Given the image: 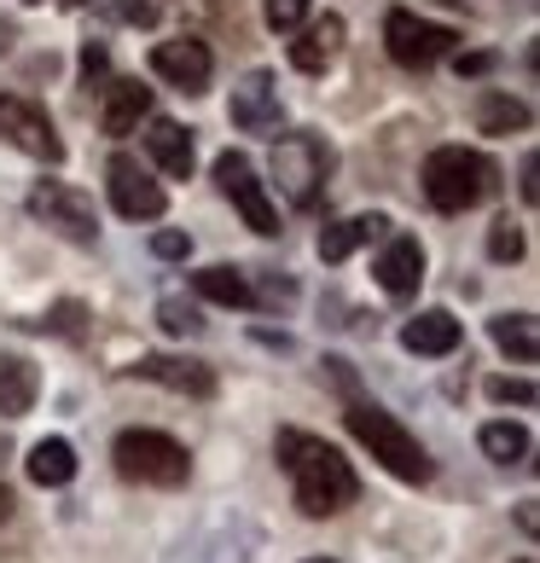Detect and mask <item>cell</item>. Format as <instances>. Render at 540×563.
<instances>
[{
	"label": "cell",
	"mask_w": 540,
	"mask_h": 563,
	"mask_svg": "<svg viewBox=\"0 0 540 563\" xmlns=\"http://www.w3.org/2000/svg\"><path fill=\"white\" fill-rule=\"evenodd\" d=\"M274 453H279V471L290 476V494H297L302 517H338V511H349L361 499L355 465H349L331 442H320V435L279 430Z\"/></svg>",
	"instance_id": "obj_1"
},
{
	"label": "cell",
	"mask_w": 540,
	"mask_h": 563,
	"mask_svg": "<svg viewBox=\"0 0 540 563\" xmlns=\"http://www.w3.org/2000/svg\"><path fill=\"white\" fill-rule=\"evenodd\" d=\"M343 424H349V435H355V442L378 459L389 476H401V483H430V476H436L425 442L396 419V412H384V407H372V401H349Z\"/></svg>",
	"instance_id": "obj_2"
},
{
	"label": "cell",
	"mask_w": 540,
	"mask_h": 563,
	"mask_svg": "<svg viewBox=\"0 0 540 563\" xmlns=\"http://www.w3.org/2000/svg\"><path fill=\"white\" fill-rule=\"evenodd\" d=\"M425 198L430 210L442 216H465L476 210L494 186H500V175H494V163L483 152H471V145H436V152L425 157Z\"/></svg>",
	"instance_id": "obj_3"
},
{
	"label": "cell",
	"mask_w": 540,
	"mask_h": 563,
	"mask_svg": "<svg viewBox=\"0 0 540 563\" xmlns=\"http://www.w3.org/2000/svg\"><path fill=\"white\" fill-rule=\"evenodd\" d=\"M111 459L129 483H145V488H180L192 476V453L163 430H122Z\"/></svg>",
	"instance_id": "obj_4"
},
{
	"label": "cell",
	"mask_w": 540,
	"mask_h": 563,
	"mask_svg": "<svg viewBox=\"0 0 540 563\" xmlns=\"http://www.w3.org/2000/svg\"><path fill=\"white\" fill-rule=\"evenodd\" d=\"M331 175V145L320 134H285L274 145V180L290 210H315Z\"/></svg>",
	"instance_id": "obj_5"
},
{
	"label": "cell",
	"mask_w": 540,
	"mask_h": 563,
	"mask_svg": "<svg viewBox=\"0 0 540 563\" xmlns=\"http://www.w3.org/2000/svg\"><path fill=\"white\" fill-rule=\"evenodd\" d=\"M453 41H460V30L430 24V18L407 12V7H389V18H384V47H389V58H396L401 70L442 65V58L453 53Z\"/></svg>",
	"instance_id": "obj_6"
},
{
	"label": "cell",
	"mask_w": 540,
	"mask_h": 563,
	"mask_svg": "<svg viewBox=\"0 0 540 563\" xmlns=\"http://www.w3.org/2000/svg\"><path fill=\"white\" fill-rule=\"evenodd\" d=\"M216 186L233 198V210L244 216V227H251V233H262V239L279 233V210H274V198H267L256 163L244 157V152H221V157H216Z\"/></svg>",
	"instance_id": "obj_7"
},
{
	"label": "cell",
	"mask_w": 540,
	"mask_h": 563,
	"mask_svg": "<svg viewBox=\"0 0 540 563\" xmlns=\"http://www.w3.org/2000/svg\"><path fill=\"white\" fill-rule=\"evenodd\" d=\"M30 216L47 221L53 233L70 239V244H93V239H99V210H93V198L76 192V186H65V180H41L35 192H30Z\"/></svg>",
	"instance_id": "obj_8"
},
{
	"label": "cell",
	"mask_w": 540,
	"mask_h": 563,
	"mask_svg": "<svg viewBox=\"0 0 540 563\" xmlns=\"http://www.w3.org/2000/svg\"><path fill=\"white\" fill-rule=\"evenodd\" d=\"M0 140H12L24 157H41V163H65V140H58L53 117L35 106L24 93H0Z\"/></svg>",
	"instance_id": "obj_9"
},
{
	"label": "cell",
	"mask_w": 540,
	"mask_h": 563,
	"mask_svg": "<svg viewBox=\"0 0 540 563\" xmlns=\"http://www.w3.org/2000/svg\"><path fill=\"white\" fill-rule=\"evenodd\" d=\"M106 186H111V203H117V216H122V221H157L163 210H169V192H163V186L145 175L129 152H117V157H111Z\"/></svg>",
	"instance_id": "obj_10"
},
{
	"label": "cell",
	"mask_w": 540,
	"mask_h": 563,
	"mask_svg": "<svg viewBox=\"0 0 540 563\" xmlns=\"http://www.w3.org/2000/svg\"><path fill=\"white\" fill-rule=\"evenodd\" d=\"M152 70L169 81V88H180V93H203V88H210V76H216V58H210L203 41L180 35V41H157V47H152Z\"/></svg>",
	"instance_id": "obj_11"
},
{
	"label": "cell",
	"mask_w": 540,
	"mask_h": 563,
	"mask_svg": "<svg viewBox=\"0 0 540 563\" xmlns=\"http://www.w3.org/2000/svg\"><path fill=\"white\" fill-rule=\"evenodd\" d=\"M233 129H244V134H274L279 129V81H274V70H251L233 88Z\"/></svg>",
	"instance_id": "obj_12"
},
{
	"label": "cell",
	"mask_w": 540,
	"mask_h": 563,
	"mask_svg": "<svg viewBox=\"0 0 540 563\" xmlns=\"http://www.w3.org/2000/svg\"><path fill=\"white\" fill-rule=\"evenodd\" d=\"M378 290L384 297H412V290L425 285V244L412 239V233H396L384 244V256H378Z\"/></svg>",
	"instance_id": "obj_13"
},
{
	"label": "cell",
	"mask_w": 540,
	"mask_h": 563,
	"mask_svg": "<svg viewBox=\"0 0 540 563\" xmlns=\"http://www.w3.org/2000/svg\"><path fill=\"white\" fill-rule=\"evenodd\" d=\"M134 372L152 378V384H163V389H175V395H192V401H210L216 395V372L203 361H186V354H145Z\"/></svg>",
	"instance_id": "obj_14"
},
{
	"label": "cell",
	"mask_w": 540,
	"mask_h": 563,
	"mask_svg": "<svg viewBox=\"0 0 540 563\" xmlns=\"http://www.w3.org/2000/svg\"><path fill=\"white\" fill-rule=\"evenodd\" d=\"M465 343V325L448 314V308H425V314H412L401 325V349L407 354H425V361H442V354H453Z\"/></svg>",
	"instance_id": "obj_15"
},
{
	"label": "cell",
	"mask_w": 540,
	"mask_h": 563,
	"mask_svg": "<svg viewBox=\"0 0 540 563\" xmlns=\"http://www.w3.org/2000/svg\"><path fill=\"white\" fill-rule=\"evenodd\" d=\"M343 18L338 12H326V18H315L297 41H290V65H297L302 76H320L326 65H338V53H343Z\"/></svg>",
	"instance_id": "obj_16"
},
{
	"label": "cell",
	"mask_w": 540,
	"mask_h": 563,
	"mask_svg": "<svg viewBox=\"0 0 540 563\" xmlns=\"http://www.w3.org/2000/svg\"><path fill=\"white\" fill-rule=\"evenodd\" d=\"M145 152H152V163L163 175L175 180H192V129H180L175 117H152V129H145Z\"/></svg>",
	"instance_id": "obj_17"
},
{
	"label": "cell",
	"mask_w": 540,
	"mask_h": 563,
	"mask_svg": "<svg viewBox=\"0 0 540 563\" xmlns=\"http://www.w3.org/2000/svg\"><path fill=\"white\" fill-rule=\"evenodd\" d=\"M41 395V372L30 354H0V419H24Z\"/></svg>",
	"instance_id": "obj_18"
},
{
	"label": "cell",
	"mask_w": 540,
	"mask_h": 563,
	"mask_svg": "<svg viewBox=\"0 0 540 563\" xmlns=\"http://www.w3.org/2000/svg\"><path fill=\"white\" fill-rule=\"evenodd\" d=\"M140 117H152V88H140V81H111L106 88V106H99V129L106 134H134Z\"/></svg>",
	"instance_id": "obj_19"
},
{
	"label": "cell",
	"mask_w": 540,
	"mask_h": 563,
	"mask_svg": "<svg viewBox=\"0 0 540 563\" xmlns=\"http://www.w3.org/2000/svg\"><path fill=\"white\" fill-rule=\"evenodd\" d=\"M24 471L41 488H65L76 476V448L65 442V435H41V442L30 448V459H24Z\"/></svg>",
	"instance_id": "obj_20"
},
{
	"label": "cell",
	"mask_w": 540,
	"mask_h": 563,
	"mask_svg": "<svg viewBox=\"0 0 540 563\" xmlns=\"http://www.w3.org/2000/svg\"><path fill=\"white\" fill-rule=\"evenodd\" d=\"M384 227H389L384 216H349V221H331L326 233H320V262H349L361 244L378 239Z\"/></svg>",
	"instance_id": "obj_21"
},
{
	"label": "cell",
	"mask_w": 540,
	"mask_h": 563,
	"mask_svg": "<svg viewBox=\"0 0 540 563\" xmlns=\"http://www.w3.org/2000/svg\"><path fill=\"white\" fill-rule=\"evenodd\" d=\"M535 122V111L524 106V99H511L500 88H488L483 99H476V134H524Z\"/></svg>",
	"instance_id": "obj_22"
},
{
	"label": "cell",
	"mask_w": 540,
	"mask_h": 563,
	"mask_svg": "<svg viewBox=\"0 0 540 563\" xmlns=\"http://www.w3.org/2000/svg\"><path fill=\"white\" fill-rule=\"evenodd\" d=\"M192 290H198L203 302H221V308H251V302H256L251 279H244L239 267H227V262H216V267H203V274H192Z\"/></svg>",
	"instance_id": "obj_23"
},
{
	"label": "cell",
	"mask_w": 540,
	"mask_h": 563,
	"mask_svg": "<svg viewBox=\"0 0 540 563\" xmlns=\"http://www.w3.org/2000/svg\"><path fill=\"white\" fill-rule=\"evenodd\" d=\"M476 442H483V453L494 459V465H529V430L511 424V419H494L476 430Z\"/></svg>",
	"instance_id": "obj_24"
},
{
	"label": "cell",
	"mask_w": 540,
	"mask_h": 563,
	"mask_svg": "<svg viewBox=\"0 0 540 563\" xmlns=\"http://www.w3.org/2000/svg\"><path fill=\"white\" fill-rule=\"evenodd\" d=\"M488 338L500 343L511 361H535L540 354V325H535V314H500V320H488Z\"/></svg>",
	"instance_id": "obj_25"
},
{
	"label": "cell",
	"mask_w": 540,
	"mask_h": 563,
	"mask_svg": "<svg viewBox=\"0 0 540 563\" xmlns=\"http://www.w3.org/2000/svg\"><path fill=\"white\" fill-rule=\"evenodd\" d=\"M488 256L494 262H517V256H524V227H517L511 216H500L488 227Z\"/></svg>",
	"instance_id": "obj_26"
},
{
	"label": "cell",
	"mask_w": 540,
	"mask_h": 563,
	"mask_svg": "<svg viewBox=\"0 0 540 563\" xmlns=\"http://www.w3.org/2000/svg\"><path fill=\"white\" fill-rule=\"evenodd\" d=\"M157 320H163V331H175V338H192V331H203L198 308L180 302V297H163V302H157Z\"/></svg>",
	"instance_id": "obj_27"
},
{
	"label": "cell",
	"mask_w": 540,
	"mask_h": 563,
	"mask_svg": "<svg viewBox=\"0 0 540 563\" xmlns=\"http://www.w3.org/2000/svg\"><path fill=\"white\" fill-rule=\"evenodd\" d=\"M262 18H267V30H302V18H308V0H262Z\"/></svg>",
	"instance_id": "obj_28"
},
{
	"label": "cell",
	"mask_w": 540,
	"mask_h": 563,
	"mask_svg": "<svg viewBox=\"0 0 540 563\" xmlns=\"http://www.w3.org/2000/svg\"><path fill=\"white\" fill-rule=\"evenodd\" d=\"M488 401H500V407H535V384L529 378H488Z\"/></svg>",
	"instance_id": "obj_29"
},
{
	"label": "cell",
	"mask_w": 540,
	"mask_h": 563,
	"mask_svg": "<svg viewBox=\"0 0 540 563\" xmlns=\"http://www.w3.org/2000/svg\"><path fill=\"white\" fill-rule=\"evenodd\" d=\"M81 320H88V308H81V302H58L53 314L41 320V331H58V338H81V331H88Z\"/></svg>",
	"instance_id": "obj_30"
},
{
	"label": "cell",
	"mask_w": 540,
	"mask_h": 563,
	"mask_svg": "<svg viewBox=\"0 0 540 563\" xmlns=\"http://www.w3.org/2000/svg\"><path fill=\"white\" fill-rule=\"evenodd\" d=\"M152 256H163V262H186V256H192V239L175 233V227H163V233H152Z\"/></svg>",
	"instance_id": "obj_31"
},
{
	"label": "cell",
	"mask_w": 540,
	"mask_h": 563,
	"mask_svg": "<svg viewBox=\"0 0 540 563\" xmlns=\"http://www.w3.org/2000/svg\"><path fill=\"white\" fill-rule=\"evenodd\" d=\"M111 7H117V18H122V24H134V30L157 24V7H152V0H111Z\"/></svg>",
	"instance_id": "obj_32"
},
{
	"label": "cell",
	"mask_w": 540,
	"mask_h": 563,
	"mask_svg": "<svg viewBox=\"0 0 540 563\" xmlns=\"http://www.w3.org/2000/svg\"><path fill=\"white\" fill-rule=\"evenodd\" d=\"M106 70H111V53L99 47V41H88V47H81V76H88V88H93V81H106Z\"/></svg>",
	"instance_id": "obj_33"
},
{
	"label": "cell",
	"mask_w": 540,
	"mask_h": 563,
	"mask_svg": "<svg viewBox=\"0 0 540 563\" xmlns=\"http://www.w3.org/2000/svg\"><path fill=\"white\" fill-rule=\"evenodd\" d=\"M535 175H540V163H535V152H529V157H524V169H517V192H524V203L540 198V180H535Z\"/></svg>",
	"instance_id": "obj_34"
},
{
	"label": "cell",
	"mask_w": 540,
	"mask_h": 563,
	"mask_svg": "<svg viewBox=\"0 0 540 563\" xmlns=\"http://www.w3.org/2000/svg\"><path fill=\"white\" fill-rule=\"evenodd\" d=\"M453 70H460V76H488L494 53H460V58H453Z\"/></svg>",
	"instance_id": "obj_35"
},
{
	"label": "cell",
	"mask_w": 540,
	"mask_h": 563,
	"mask_svg": "<svg viewBox=\"0 0 540 563\" xmlns=\"http://www.w3.org/2000/svg\"><path fill=\"white\" fill-rule=\"evenodd\" d=\"M517 523H524V534L540 529V517H535V499H524V511H517Z\"/></svg>",
	"instance_id": "obj_36"
},
{
	"label": "cell",
	"mask_w": 540,
	"mask_h": 563,
	"mask_svg": "<svg viewBox=\"0 0 540 563\" xmlns=\"http://www.w3.org/2000/svg\"><path fill=\"white\" fill-rule=\"evenodd\" d=\"M12 506H18V499H12V488L0 483V523H7V517H12Z\"/></svg>",
	"instance_id": "obj_37"
},
{
	"label": "cell",
	"mask_w": 540,
	"mask_h": 563,
	"mask_svg": "<svg viewBox=\"0 0 540 563\" xmlns=\"http://www.w3.org/2000/svg\"><path fill=\"white\" fill-rule=\"evenodd\" d=\"M7 47H12V24L0 18V53H7Z\"/></svg>",
	"instance_id": "obj_38"
},
{
	"label": "cell",
	"mask_w": 540,
	"mask_h": 563,
	"mask_svg": "<svg viewBox=\"0 0 540 563\" xmlns=\"http://www.w3.org/2000/svg\"><path fill=\"white\" fill-rule=\"evenodd\" d=\"M30 7H41V0H30ZM65 7H81V0H65Z\"/></svg>",
	"instance_id": "obj_39"
},
{
	"label": "cell",
	"mask_w": 540,
	"mask_h": 563,
	"mask_svg": "<svg viewBox=\"0 0 540 563\" xmlns=\"http://www.w3.org/2000/svg\"><path fill=\"white\" fill-rule=\"evenodd\" d=\"M308 563H331V558H308Z\"/></svg>",
	"instance_id": "obj_40"
},
{
	"label": "cell",
	"mask_w": 540,
	"mask_h": 563,
	"mask_svg": "<svg viewBox=\"0 0 540 563\" xmlns=\"http://www.w3.org/2000/svg\"><path fill=\"white\" fill-rule=\"evenodd\" d=\"M517 563H535V558H517Z\"/></svg>",
	"instance_id": "obj_41"
}]
</instances>
